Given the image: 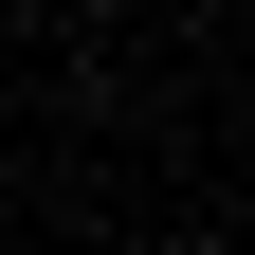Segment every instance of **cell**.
<instances>
[{
  "label": "cell",
  "instance_id": "6da1fadb",
  "mask_svg": "<svg viewBox=\"0 0 255 255\" xmlns=\"http://www.w3.org/2000/svg\"><path fill=\"white\" fill-rule=\"evenodd\" d=\"M237 255H255V237H237Z\"/></svg>",
  "mask_w": 255,
  "mask_h": 255
}]
</instances>
